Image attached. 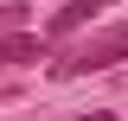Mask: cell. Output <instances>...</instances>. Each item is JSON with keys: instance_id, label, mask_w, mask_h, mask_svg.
<instances>
[{"instance_id": "1", "label": "cell", "mask_w": 128, "mask_h": 121, "mask_svg": "<svg viewBox=\"0 0 128 121\" xmlns=\"http://www.w3.org/2000/svg\"><path fill=\"white\" fill-rule=\"evenodd\" d=\"M122 58H128V19H109V26L83 32L77 45H64L58 58H51V76H58V83H70V76H96V70H115Z\"/></svg>"}, {"instance_id": "2", "label": "cell", "mask_w": 128, "mask_h": 121, "mask_svg": "<svg viewBox=\"0 0 128 121\" xmlns=\"http://www.w3.org/2000/svg\"><path fill=\"white\" fill-rule=\"evenodd\" d=\"M109 6H122V0H64L58 13H51V26H45V38H70V32H83L90 19H102Z\"/></svg>"}, {"instance_id": "3", "label": "cell", "mask_w": 128, "mask_h": 121, "mask_svg": "<svg viewBox=\"0 0 128 121\" xmlns=\"http://www.w3.org/2000/svg\"><path fill=\"white\" fill-rule=\"evenodd\" d=\"M32 58H45V38H32V32H6L0 38V70H19Z\"/></svg>"}, {"instance_id": "4", "label": "cell", "mask_w": 128, "mask_h": 121, "mask_svg": "<svg viewBox=\"0 0 128 121\" xmlns=\"http://www.w3.org/2000/svg\"><path fill=\"white\" fill-rule=\"evenodd\" d=\"M70 121H115L109 108H90V115H70Z\"/></svg>"}]
</instances>
